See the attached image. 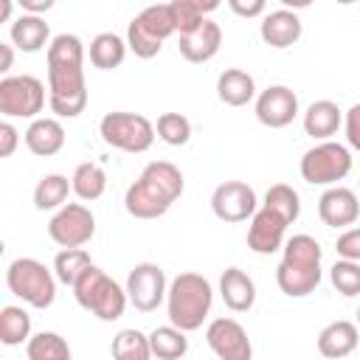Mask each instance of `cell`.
I'll list each match as a JSON object with an SVG mask.
<instances>
[{"instance_id":"obj_1","label":"cell","mask_w":360,"mask_h":360,"mask_svg":"<svg viewBox=\"0 0 360 360\" xmlns=\"http://www.w3.org/2000/svg\"><path fill=\"white\" fill-rule=\"evenodd\" d=\"M48 107L56 118H76L87 107L84 45L76 34H56L48 45Z\"/></svg>"},{"instance_id":"obj_2","label":"cell","mask_w":360,"mask_h":360,"mask_svg":"<svg viewBox=\"0 0 360 360\" xmlns=\"http://www.w3.org/2000/svg\"><path fill=\"white\" fill-rule=\"evenodd\" d=\"M183 188H186L183 172L174 163L152 160L141 172V177L127 188L124 208L135 219H158L172 208V202L183 194Z\"/></svg>"},{"instance_id":"obj_3","label":"cell","mask_w":360,"mask_h":360,"mask_svg":"<svg viewBox=\"0 0 360 360\" xmlns=\"http://www.w3.org/2000/svg\"><path fill=\"white\" fill-rule=\"evenodd\" d=\"M281 264L276 267V284L290 298H304L318 290L321 284V259L323 250L315 236L295 233L284 242Z\"/></svg>"},{"instance_id":"obj_4","label":"cell","mask_w":360,"mask_h":360,"mask_svg":"<svg viewBox=\"0 0 360 360\" xmlns=\"http://www.w3.org/2000/svg\"><path fill=\"white\" fill-rule=\"evenodd\" d=\"M214 304V287L200 273H180L169 281L166 292V315L169 323L180 326L183 332H194L202 326Z\"/></svg>"},{"instance_id":"obj_5","label":"cell","mask_w":360,"mask_h":360,"mask_svg":"<svg viewBox=\"0 0 360 360\" xmlns=\"http://www.w3.org/2000/svg\"><path fill=\"white\" fill-rule=\"evenodd\" d=\"M73 298L82 309L93 312L98 321L110 323V321H118L129 304V295H127V287H121L118 281H112L101 267L90 264L79 281L73 284Z\"/></svg>"},{"instance_id":"obj_6","label":"cell","mask_w":360,"mask_h":360,"mask_svg":"<svg viewBox=\"0 0 360 360\" xmlns=\"http://www.w3.org/2000/svg\"><path fill=\"white\" fill-rule=\"evenodd\" d=\"M56 273H51L42 262L31 256H20L6 270V287L11 295H17L22 304L34 309H48L56 298Z\"/></svg>"},{"instance_id":"obj_7","label":"cell","mask_w":360,"mask_h":360,"mask_svg":"<svg viewBox=\"0 0 360 360\" xmlns=\"http://www.w3.org/2000/svg\"><path fill=\"white\" fill-rule=\"evenodd\" d=\"M172 34H177L172 6H169V3H152V6H146L138 17L129 20L127 45H129V51H132L138 59H152V56L160 53L163 42H166Z\"/></svg>"},{"instance_id":"obj_8","label":"cell","mask_w":360,"mask_h":360,"mask_svg":"<svg viewBox=\"0 0 360 360\" xmlns=\"http://www.w3.org/2000/svg\"><path fill=\"white\" fill-rule=\"evenodd\" d=\"M98 132L104 138L107 146L112 149H121V152H129V155H141L146 152L152 143H155V124L138 112H124V110H115V112H107L98 124Z\"/></svg>"},{"instance_id":"obj_9","label":"cell","mask_w":360,"mask_h":360,"mask_svg":"<svg viewBox=\"0 0 360 360\" xmlns=\"http://www.w3.org/2000/svg\"><path fill=\"white\" fill-rule=\"evenodd\" d=\"M352 172V152L338 141H318L301 158V177L309 186H335Z\"/></svg>"},{"instance_id":"obj_10","label":"cell","mask_w":360,"mask_h":360,"mask_svg":"<svg viewBox=\"0 0 360 360\" xmlns=\"http://www.w3.org/2000/svg\"><path fill=\"white\" fill-rule=\"evenodd\" d=\"M45 107V84L37 76L0 79V112L6 118H37Z\"/></svg>"},{"instance_id":"obj_11","label":"cell","mask_w":360,"mask_h":360,"mask_svg":"<svg viewBox=\"0 0 360 360\" xmlns=\"http://www.w3.org/2000/svg\"><path fill=\"white\" fill-rule=\"evenodd\" d=\"M96 233V217L82 202H65L48 222V236L59 248H82Z\"/></svg>"},{"instance_id":"obj_12","label":"cell","mask_w":360,"mask_h":360,"mask_svg":"<svg viewBox=\"0 0 360 360\" xmlns=\"http://www.w3.org/2000/svg\"><path fill=\"white\" fill-rule=\"evenodd\" d=\"M166 292H169V281H166V273H163L160 264L141 262L129 270L127 295H129V304L138 312H155L166 301Z\"/></svg>"},{"instance_id":"obj_13","label":"cell","mask_w":360,"mask_h":360,"mask_svg":"<svg viewBox=\"0 0 360 360\" xmlns=\"http://www.w3.org/2000/svg\"><path fill=\"white\" fill-rule=\"evenodd\" d=\"M211 211L222 222H248L256 214V191L242 180H225L211 194Z\"/></svg>"},{"instance_id":"obj_14","label":"cell","mask_w":360,"mask_h":360,"mask_svg":"<svg viewBox=\"0 0 360 360\" xmlns=\"http://www.w3.org/2000/svg\"><path fill=\"white\" fill-rule=\"evenodd\" d=\"M205 340L219 360H250L253 354L250 338L236 318H214L205 326Z\"/></svg>"},{"instance_id":"obj_15","label":"cell","mask_w":360,"mask_h":360,"mask_svg":"<svg viewBox=\"0 0 360 360\" xmlns=\"http://www.w3.org/2000/svg\"><path fill=\"white\" fill-rule=\"evenodd\" d=\"M298 115V96L287 84H273L256 96V118L270 129H284Z\"/></svg>"},{"instance_id":"obj_16","label":"cell","mask_w":360,"mask_h":360,"mask_svg":"<svg viewBox=\"0 0 360 360\" xmlns=\"http://www.w3.org/2000/svg\"><path fill=\"white\" fill-rule=\"evenodd\" d=\"M287 225L290 222L278 211H273L267 205L256 208V214L250 217V228H248V248L259 256H270V253L281 250Z\"/></svg>"},{"instance_id":"obj_17","label":"cell","mask_w":360,"mask_h":360,"mask_svg":"<svg viewBox=\"0 0 360 360\" xmlns=\"http://www.w3.org/2000/svg\"><path fill=\"white\" fill-rule=\"evenodd\" d=\"M219 45H222V28H219L217 22H211L208 17H205L197 28H191V31H186V34H177V51H180V56H183L186 62H191V65L211 62V59L217 56Z\"/></svg>"},{"instance_id":"obj_18","label":"cell","mask_w":360,"mask_h":360,"mask_svg":"<svg viewBox=\"0 0 360 360\" xmlns=\"http://www.w3.org/2000/svg\"><path fill=\"white\" fill-rule=\"evenodd\" d=\"M318 217L329 228H349L360 217V200L346 186H329L318 200Z\"/></svg>"},{"instance_id":"obj_19","label":"cell","mask_w":360,"mask_h":360,"mask_svg":"<svg viewBox=\"0 0 360 360\" xmlns=\"http://www.w3.org/2000/svg\"><path fill=\"white\" fill-rule=\"evenodd\" d=\"M301 34H304V22L298 20V14L292 8L270 11L259 25V37L270 48H290L301 39Z\"/></svg>"},{"instance_id":"obj_20","label":"cell","mask_w":360,"mask_h":360,"mask_svg":"<svg viewBox=\"0 0 360 360\" xmlns=\"http://www.w3.org/2000/svg\"><path fill=\"white\" fill-rule=\"evenodd\" d=\"M357 343H360V326L352 321H332L318 335V352L332 360L349 357L357 349Z\"/></svg>"},{"instance_id":"obj_21","label":"cell","mask_w":360,"mask_h":360,"mask_svg":"<svg viewBox=\"0 0 360 360\" xmlns=\"http://www.w3.org/2000/svg\"><path fill=\"white\" fill-rule=\"evenodd\" d=\"M25 146L37 158H53L65 146V127L56 118H31L25 129Z\"/></svg>"},{"instance_id":"obj_22","label":"cell","mask_w":360,"mask_h":360,"mask_svg":"<svg viewBox=\"0 0 360 360\" xmlns=\"http://www.w3.org/2000/svg\"><path fill=\"white\" fill-rule=\"evenodd\" d=\"M219 295L231 312H248L256 304V284L245 270L228 267L219 278Z\"/></svg>"},{"instance_id":"obj_23","label":"cell","mask_w":360,"mask_h":360,"mask_svg":"<svg viewBox=\"0 0 360 360\" xmlns=\"http://www.w3.org/2000/svg\"><path fill=\"white\" fill-rule=\"evenodd\" d=\"M343 124V112L335 101L329 98H321V101H312L304 112V132L315 141H329L332 135H338Z\"/></svg>"},{"instance_id":"obj_24","label":"cell","mask_w":360,"mask_h":360,"mask_svg":"<svg viewBox=\"0 0 360 360\" xmlns=\"http://www.w3.org/2000/svg\"><path fill=\"white\" fill-rule=\"evenodd\" d=\"M8 37H11V45H17L22 53H37V51H42L48 45L51 28L39 14H20L11 22Z\"/></svg>"},{"instance_id":"obj_25","label":"cell","mask_w":360,"mask_h":360,"mask_svg":"<svg viewBox=\"0 0 360 360\" xmlns=\"http://www.w3.org/2000/svg\"><path fill=\"white\" fill-rule=\"evenodd\" d=\"M217 96L228 107H245L248 101L256 98V82H253V76L248 70L228 68L217 79Z\"/></svg>"},{"instance_id":"obj_26","label":"cell","mask_w":360,"mask_h":360,"mask_svg":"<svg viewBox=\"0 0 360 360\" xmlns=\"http://www.w3.org/2000/svg\"><path fill=\"white\" fill-rule=\"evenodd\" d=\"M127 48H129L127 39H121L112 31H104V34L93 37V42H90V65L98 68V70L121 68V62L127 56Z\"/></svg>"},{"instance_id":"obj_27","label":"cell","mask_w":360,"mask_h":360,"mask_svg":"<svg viewBox=\"0 0 360 360\" xmlns=\"http://www.w3.org/2000/svg\"><path fill=\"white\" fill-rule=\"evenodd\" d=\"M149 349H152V357H158V360H177L188 352V338L174 323L155 326L149 332Z\"/></svg>"},{"instance_id":"obj_28","label":"cell","mask_w":360,"mask_h":360,"mask_svg":"<svg viewBox=\"0 0 360 360\" xmlns=\"http://www.w3.org/2000/svg\"><path fill=\"white\" fill-rule=\"evenodd\" d=\"M31 338V315L17 307L8 304L0 309V343L3 346H22Z\"/></svg>"},{"instance_id":"obj_29","label":"cell","mask_w":360,"mask_h":360,"mask_svg":"<svg viewBox=\"0 0 360 360\" xmlns=\"http://www.w3.org/2000/svg\"><path fill=\"white\" fill-rule=\"evenodd\" d=\"M70 183H73V194L79 197V200H84V202H93V200H98L101 194H104V188H107V174H104V169L98 166V163H79L76 169H73V177H70Z\"/></svg>"},{"instance_id":"obj_30","label":"cell","mask_w":360,"mask_h":360,"mask_svg":"<svg viewBox=\"0 0 360 360\" xmlns=\"http://www.w3.org/2000/svg\"><path fill=\"white\" fill-rule=\"evenodd\" d=\"M73 191V183L65 174H45L34 188V205L39 211H53L68 202V194Z\"/></svg>"},{"instance_id":"obj_31","label":"cell","mask_w":360,"mask_h":360,"mask_svg":"<svg viewBox=\"0 0 360 360\" xmlns=\"http://www.w3.org/2000/svg\"><path fill=\"white\" fill-rule=\"evenodd\" d=\"M28 360H70V346L56 332H37L25 343Z\"/></svg>"},{"instance_id":"obj_32","label":"cell","mask_w":360,"mask_h":360,"mask_svg":"<svg viewBox=\"0 0 360 360\" xmlns=\"http://www.w3.org/2000/svg\"><path fill=\"white\" fill-rule=\"evenodd\" d=\"M110 352L115 360H149L152 357L149 335H143L141 329H121L112 338Z\"/></svg>"},{"instance_id":"obj_33","label":"cell","mask_w":360,"mask_h":360,"mask_svg":"<svg viewBox=\"0 0 360 360\" xmlns=\"http://www.w3.org/2000/svg\"><path fill=\"white\" fill-rule=\"evenodd\" d=\"M90 264H93V262H90V253H87L84 248H62V250L56 253V259H53V273H56V278H59L62 284L73 287V284L79 281V276H82Z\"/></svg>"},{"instance_id":"obj_34","label":"cell","mask_w":360,"mask_h":360,"mask_svg":"<svg viewBox=\"0 0 360 360\" xmlns=\"http://www.w3.org/2000/svg\"><path fill=\"white\" fill-rule=\"evenodd\" d=\"M264 205L267 208H273V211H278L290 225L298 219V214H301V197H298V191L292 188V186H287V183H273L270 188H267V194H264Z\"/></svg>"},{"instance_id":"obj_35","label":"cell","mask_w":360,"mask_h":360,"mask_svg":"<svg viewBox=\"0 0 360 360\" xmlns=\"http://www.w3.org/2000/svg\"><path fill=\"white\" fill-rule=\"evenodd\" d=\"M155 132L169 146H186L191 141V121L180 112H163V115H158Z\"/></svg>"},{"instance_id":"obj_36","label":"cell","mask_w":360,"mask_h":360,"mask_svg":"<svg viewBox=\"0 0 360 360\" xmlns=\"http://www.w3.org/2000/svg\"><path fill=\"white\" fill-rule=\"evenodd\" d=\"M329 278H332V287L346 295V298H354L360 295V262H352V259H338L329 270Z\"/></svg>"},{"instance_id":"obj_37","label":"cell","mask_w":360,"mask_h":360,"mask_svg":"<svg viewBox=\"0 0 360 360\" xmlns=\"http://www.w3.org/2000/svg\"><path fill=\"white\" fill-rule=\"evenodd\" d=\"M172 6V14H174V25H177V34H186V31H191V28H197L205 17L188 3V0H172L169 3Z\"/></svg>"},{"instance_id":"obj_38","label":"cell","mask_w":360,"mask_h":360,"mask_svg":"<svg viewBox=\"0 0 360 360\" xmlns=\"http://www.w3.org/2000/svg\"><path fill=\"white\" fill-rule=\"evenodd\" d=\"M335 250L340 259H352V262H360V228H346L338 242H335Z\"/></svg>"},{"instance_id":"obj_39","label":"cell","mask_w":360,"mask_h":360,"mask_svg":"<svg viewBox=\"0 0 360 360\" xmlns=\"http://www.w3.org/2000/svg\"><path fill=\"white\" fill-rule=\"evenodd\" d=\"M343 129H346V141L352 149L360 152V104H352L343 115Z\"/></svg>"},{"instance_id":"obj_40","label":"cell","mask_w":360,"mask_h":360,"mask_svg":"<svg viewBox=\"0 0 360 360\" xmlns=\"http://www.w3.org/2000/svg\"><path fill=\"white\" fill-rule=\"evenodd\" d=\"M267 0H228V8L236 14V17H245V20H253V17H262Z\"/></svg>"},{"instance_id":"obj_41","label":"cell","mask_w":360,"mask_h":360,"mask_svg":"<svg viewBox=\"0 0 360 360\" xmlns=\"http://www.w3.org/2000/svg\"><path fill=\"white\" fill-rule=\"evenodd\" d=\"M17 143H20V132L14 129L11 121H3L0 124V158H11Z\"/></svg>"},{"instance_id":"obj_42","label":"cell","mask_w":360,"mask_h":360,"mask_svg":"<svg viewBox=\"0 0 360 360\" xmlns=\"http://www.w3.org/2000/svg\"><path fill=\"white\" fill-rule=\"evenodd\" d=\"M17 3H20V8H22L25 14H45V11L53 8L56 0H17Z\"/></svg>"},{"instance_id":"obj_43","label":"cell","mask_w":360,"mask_h":360,"mask_svg":"<svg viewBox=\"0 0 360 360\" xmlns=\"http://www.w3.org/2000/svg\"><path fill=\"white\" fill-rule=\"evenodd\" d=\"M0 53H3V62H0V73H8L11 70V62H14V51L8 42H0Z\"/></svg>"},{"instance_id":"obj_44","label":"cell","mask_w":360,"mask_h":360,"mask_svg":"<svg viewBox=\"0 0 360 360\" xmlns=\"http://www.w3.org/2000/svg\"><path fill=\"white\" fill-rule=\"evenodd\" d=\"M188 3H191V6H194V8H197V11L202 14V17H205V14H211V11H217L222 0H188Z\"/></svg>"},{"instance_id":"obj_45","label":"cell","mask_w":360,"mask_h":360,"mask_svg":"<svg viewBox=\"0 0 360 360\" xmlns=\"http://www.w3.org/2000/svg\"><path fill=\"white\" fill-rule=\"evenodd\" d=\"M284 8H292V11H301V8H309L315 0H278Z\"/></svg>"},{"instance_id":"obj_46","label":"cell","mask_w":360,"mask_h":360,"mask_svg":"<svg viewBox=\"0 0 360 360\" xmlns=\"http://www.w3.org/2000/svg\"><path fill=\"white\" fill-rule=\"evenodd\" d=\"M11 20V0H0V22Z\"/></svg>"},{"instance_id":"obj_47","label":"cell","mask_w":360,"mask_h":360,"mask_svg":"<svg viewBox=\"0 0 360 360\" xmlns=\"http://www.w3.org/2000/svg\"><path fill=\"white\" fill-rule=\"evenodd\" d=\"M338 3H340V6H352L354 0H338Z\"/></svg>"},{"instance_id":"obj_48","label":"cell","mask_w":360,"mask_h":360,"mask_svg":"<svg viewBox=\"0 0 360 360\" xmlns=\"http://www.w3.org/2000/svg\"><path fill=\"white\" fill-rule=\"evenodd\" d=\"M357 326H360V309H357Z\"/></svg>"}]
</instances>
